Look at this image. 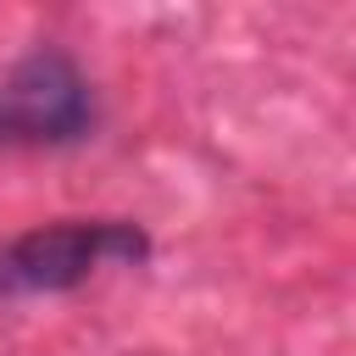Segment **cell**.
I'll list each match as a JSON object with an SVG mask.
<instances>
[{
  "mask_svg": "<svg viewBox=\"0 0 356 356\" xmlns=\"http://www.w3.org/2000/svg\"><path fill=\"white\" fill-rule=\"evenodd\" d=\"M95 128V95L89 78L61 56L56 44L28 50L0 78V145H78Z\"/></svg>",
  "mask_w": 356,
  "mask_h": 356,
  "instance_id": "7a4b0ae2",
  "label": "cell"
},
{
  "mask_svg": "<svg viewBox=\"0 0 356 356\" xmlns=\"http://www.w3.org/2000/svg\"><path fill=\"white\" fill-rule=\"evenodd\" d=\"M150 256V234L122 217H67L50 228H28L0 239V300L17 295H67L106 267H139Z\"/></svg>",
  "mask_w": 356,
  "mask_h": 356,
  "instance_id": "6da1fadb",
  "label": "cell"
}]
</instances>
